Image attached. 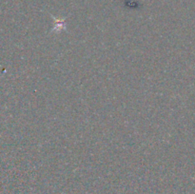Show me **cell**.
Returning <instances> with one entry per match:
<instances>
[{
  "label": "cell",
  "mask_w": 195,
  "mask_h": 194,
  "mask_svg": "<svg viewBox=\"0 0 195 194\" xmlns=\"http://www.w3.org/2000/svg\"><path fill=\"white\" fill-rule=\"evenodd\" d=\"M54 19L55 20V26L52 30V33L53 32H60L62 29L65 28V21H64L65 19H55L54 17Z\"/></svg>",
  "instance_id": "6da1fadb"
}]
</instances>
